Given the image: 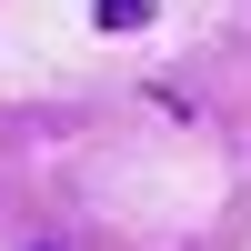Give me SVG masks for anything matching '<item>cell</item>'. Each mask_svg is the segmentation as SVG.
I'll use <instances>...</instances> for the list:
<instances>
[{"mask_svg":"<svg viewBox=\"0 0 251 251\" xmlns=\"http://www.w3.org/2000/svg\"><path fill=\"white\" fill-rule=\"evenodd\" d=\"M151 10H161V0H91V20H100V30H141Z\"/></svg>","mask_w":251,"mask_h":251,"instance_id":"cell-1","label":"cell"}]
</instances>
